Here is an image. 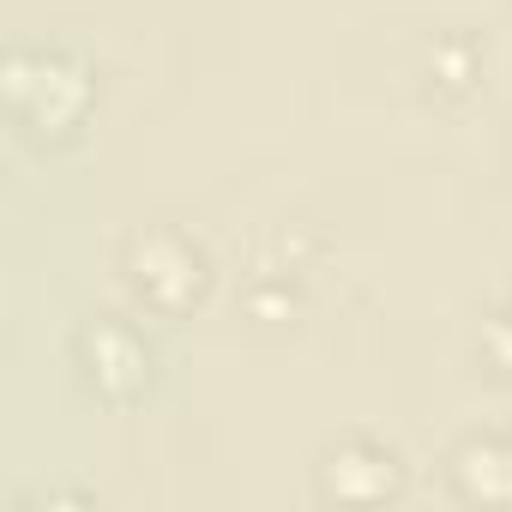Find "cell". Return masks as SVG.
Returning a JSON list of instances; mask_svg holds the SVG:
<instances>
[{
	"label": "cell",
	"instance_id": "8992f818",
	"mask_svg": "<svg viewBox=\"0 0 512 512\" xmlns=\"http://www.w3.org/2000/svg\"><path fill=\"white\" fill-rule=\"evenodd\" d=\"M482 356H488L494 374L512 380V302H500V308L482 320Z\"/></svg>",
	"mask_w": 512,
	"mask_h": 512
},
{
	"label": "cell",
	"instance_id": "7a4b0ae2",
	"mask_svg": "<svg viewBox=\"0 0 512 512\" xmlns=\"http://www.w3.org/2000/svg\"><path fill=\"white\" fill-rule=\"evenodd\" d=\"M121 272H127V290L151 314H187L205 296V284H211L205 247L187 229H145V235H133Z\"/></svg>",
	"mask_w": 512,
	"mask_h": 512
},
{
	"label": "cell",
	"instance_id": "3957f363",
	"mask_svg": "<svg viewBox=\"0 0 512 512\" xmlns=\"http://www.w3.org/2000/svg\"><path fill=\"white\" fill-rule=\"evenodd\" d=\"M73 362H79L85 386H91L103 404H133V398H145V386H151V344H145L139 326H127V320H115V314L91 320V326L73 338Z\"/></svg>",
	"mask_w": 512,
	"mask_h": 512
},
{
	"label": "cell",
	"instance_id": "5b68a950",
	"mask_svg": "<svg viewBox=\"0 0 512 512\" xmlns=\"http://www.w3.org/2000/svg\"><path fill=\"white\" fill-rule=\"evenodd\" d=\"M452 482L464 500L512 506V434H476L452 458Z\"/></svg>",
	"mask_w": 512,
	"mask_h": 512
},
{
	"label": "cell",
	"instance_id": "277c9868",
	"mask_svg": "<svg viewBox=\"0 0 512 512\" xmlns=\"http://www.w3.org/2000/svg\"><path fill=\"white\" fill-rule=\"evenodd\" d=\"M404 488V464L392 446L368 440V434H350L326 452L320 464V494L326 500H350V506H374V500H392Z\"/></svg>",
	"mask_w": 512,
	"mask_h": 512
},
{
	"label": "cell",
	"instance_id": "6da1fadb",
	"mask_svg": "<svg viewBox=\"0 0 512 512\" xmlns=\"http://www.w3.org/2000/svg\"><path fill=\"white\" fill-rule=\"evenodd\" d=\"M7 103H13V121L37 139L49 133H73L91 109V67L61 49V43H31V49H13L7 61Z\"/></svg>",
	"mask_w": 512,
	"mask_h": 512
}]
</instances>
